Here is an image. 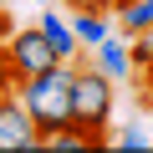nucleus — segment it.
<instances>
[{
  "instance_id": "f257e3e1",
  "label": "nucleus",
  "mask_w": 153,
  "mask_h": 153,
  "mask_svg": "<svg viewBox=\"0 0 153 153\" xmlns=\"http://www.w3.org/2000/svg\"><path fill=\"white\" fill-rule=\"evenodd\" d=\"M71 76H76V61H56V66L26 76V82H16V97L31 112V123H36L41 138L71 128Z\"/></svg>"
},
{
  "instance_id": "f03ea898",
  "label": "nucleus",
  "mask_w": 153,
  "mask_h": 153,
  "mask_svg": "<svg viewBox=\"0 0 153 153\" xmlns=\"http://www.w3.org/2000/svg\"><path fill=\"white\" fill-rule=\"evenodd\" d=\"M112 87L117 82L107 71H97L87 56L76 61V76H71V128L92 133L97 143H107V128H112V102H117Z\"/></svg>"
},
{
  "instance_id": "7ed1b4c3",
  "label": "nucleus",
  "mask_w": 153,
  "mask_h": 153,
  "mask_svg": "<svg viewBox=\"0 0 153 153\" xmlns=\"http://www.w3.org/2000/svg\"><path fill=\"white\" fill-rule=\"evenodd\" d=\"M5 61H10V82H26V76H36V71H46V66H56L61 56L51 51V41L41 36V26H21V31H10L5 36Z\"/></svg>"
},
{
  "instance_id": "20e7f679",
  "label": "nucleus",
  "mask_w": 153,
  "mask_h": 153,
  "mask_svg": "<svg viewBox=\"0 0 153 153\" xmlns=\"http://www.w3.org/2000/svg\"><path fill=\"white\" fill-rule=\"evenodd\" d=\"M0 153H46V138L36 133L16 92H0Z\"/></svg>"
},
{
  "instance_id": "39448f33",
  "label": "nucleus",
  "mask_w": 153,
  "mask_h": 153,
  "mask_svg": "<svg viewBox=\"0 0 153 153\" xmlns=\"http://www.w3.org/2000/svg\"><path fill=\"white\" fill-rule=\"evenodd\" d=\"M97 71H107L112 82H123V76H133V56H128V36L123 31H112V36H102L97 46H92V56H87Z\"/></svg>"
},
{
  "instance_id": "423d86ee",
  "label": "nucleus",
  "mask_w": 153,
  "mask_h": 153,
  "mask_svg": "<svg viewBox=\"0 0 153 153\" xmlns=\"http://www.w3.org/2000/svg\"><path fill=\"white\" fill-rule=\"evenodd\" d=\"M36 26H41V36L51 41V51H56L61 61H82V56H87L82 46H76V36H71V21H66L61 10H41V16H36Z\"/></svg>"
},
{
  "instance_id": "0eeeda50",
  "label": "nucleus",
  "mask_w": 153,
  "mask_h": 153,
  "mask_svg": "<svg viewBox=\"0 0 153 153\" xmlns=\"http://www.w3.org/2000/svg\"><path fill=\"white\" fill-rule=\"evenodd\" d=\"M66 21H71V36H76V46H82V51H92L102 36L117 31V26H112V10H71Z\"/></svg>"
},
{
  "instance_id": "6e6552de",
  "label": "nucleus",
  "mask_w": 153,
  "mask_h": 153,
  "mask_svg": "<svg viewBox=\"0 0 153 153\" xmlns=\"http://www.w3.org/2000/svg\"><path fill=\"white\" fill-rule=\"evenodd\" d=\"M112 26H117L123 36L148 31V26H153V0H117V5H112Z\"/></svg>"
},
{
  "instance_id": "1a4fd4ad",
  "label": "nucleus",
  "mask_w": 153,
  "mask_h": 153,
  "mask_svg": "<svg viewBox=\"0 0 153 153\" xmlns=\"http://www.w3.org/2000/svg\"><path fill=\"white\" fill-rule=\"evenodd\" d=\"M87 148H102L92 133L82 128H61V133H46V153H87Z\"/></svg>"
},
{
  "instance_id": "9d476101",
  "label": "nucleus",
  "mask_w": 153,
  "mask_h": 153,
  "mask_svg": "<svg viewBox=\"0 0 153 153\" xmlns=\"http://www.w3.org/2000/svg\"><path fill=\"white\" fill-rule=\"evenodd\" d=\"M117 148H128V153H138V148H153V138L138 128V123H128L123 133H117Z\"/></svg>"
},
{
  "instance_id": "9b49d317",
  "label": "nucleus",
  "mask_w": 153,
  "mask_h": 153,
  "mask_svg": "<svg viewBox=\"0 0 153 153\" xmlns=\"http://www.w3.org/2000/svg\"><path fill=\"white\" fill-rule=\"evenodd\" d=\"M138 87H143V102L153 107V61H148V66H138Z\"/></svg>"
},
{
  "instance_id": "f8f14e48",
  "label": "nucleus",
  "mask_w": 153,
  "mask_h": 153,
  "mask_svg": "<svg viewBox=\"0 0 153 153\" xmlns=\"http://www.w3.org/2000/svg\"><path fill=\"white\" fill-rule=\"evenodd\" d=\"M16 82H10V61H5V41H0V92H10Z\"/></svg>"
},
{
  "instance_id": "ddd939ff",
  "label": "nucleus",
  "mask_w": 153,
  "mask_h": 153,
  "mask_svg": "<svg viewBox=\"0 0 153 153\" xmlns=\"http://www.w3.org/2000/svg\"><path fill=\"white\" fill-rule=\"evenodd\" d=\"M71 10H112V0H66Z\"/></svg>"
},
{
  "instance_id": "4468645a",
  "label": "nucleus",
  "mask_w": 153,
  "mask_h": 153,
  "mask_svg": "<svg viewBox=\"0 0 153 153\" xmlns=\"http://www.w3.org/2000/svg\"><path fill=\"white\" fill-rule=\"evenodd\" d=\"M10 31H16V26H10V21H5V16H0V41H5V36H10Z\"/></svg>"
},
{
  "instance_id": "2eb2a0df",
  "label": "nucleus",
  "mask_w": 153,
  "mask_h": 153,
  "mask_svg": "<svg viewBox=\"0 0 153 153\" xmlns=\"http://www.w3.org/2000/svg\"><path fill=\"white\" fill-rule=\"evenodd\" d=\"M36 5H46V0H36Z\"/></svg>"
},
{
  "instance_id": "dca6fc26",
  "label": "nucleus",
  "mask_w": 153,
  "mask_h": 153,
  "mask_svg": "<svg viewBox=\"0 0 153 153\" xmlns=\"http://www.w3.org/2000/svg\"><path fill=\"white\" fill-rule=\"evenodd\" d=\"M112 5H117V0H112Z\"/></svg>"
}]
</instances>
